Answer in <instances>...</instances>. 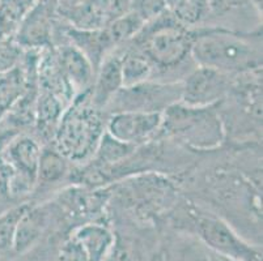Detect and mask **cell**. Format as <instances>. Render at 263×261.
I'll list each match as a JSON object with an SVG mask.
<instances>
[{
  "label": "cell",
  "instance_id": "obj_6",
  "mask_svg": "<svg viewBox=\"0 0 263 261\" xmlns=\"http://www.w3.org/2000/svg\"><path fill=\"white\" fill-rule=\"evenodd\" d=\"M178 204V203H177ZM177 207V222L190 224L194 233L197 234L209 247L219 252L220 255L234 258L237 261L260 260V253L246 243L238 235L231 225L224 221L219 214H214L199 207L190 205Z\"/></svg>",
  "mask_w": 263,
  "mask_h": 261
},
{
  "label": "cell",
  "instance_id": "obj_23",
  "mask_svg": "<svg viewBox=\"0 0 263 261\" xmlns=\"http://www.w3.org/2000/svg\"><path fill=\"white\" fill-rule=\"evenodd\" d=\"M30 201L12 205L11 208L0 213V255L12 252L17 224Z\"/></svg>",
  "mask_w": 263,
  "mask_h": 261
},
{
  "label": "cell",
  "instance_id": "obj_26",
  "mask_svg": "<svg viewBox=\"0 0 263 261\" xmlns=\"http://www.w3.org/2000/svg\"><path fill=\"white\" fill-rule=\"evenodd\" d=\"M57 261H88V257L84 251H83V248L79 246L78 242L71 238L62 247Z\"/></svg>",
  "mask_w": 263,
  "mask_h": 261
},
{
  "label": "cell",
  "instance_id": "obj_12",
  "mask_svg": "<svg viewBox=\"0 0 263 261\" xmlns=\"http://www.w3.org/2000/svg\"><path fill=\"white\" fill-rule=\"evenodd\" d=\"M51 203L30 201L20 218L13 240V252L23 255L32 250L51 224Z\"/></svg>",
  "mask_w": 263,
  "mask_h": 261
},
{
  "label": "cell",
  "instance_id": "obj_9",
  "mask_svg": "<svg viewBox=\"0 0 263 261\" xmlns=\"http://www.w3.org/2000/svg\"><path fill=\"white\" fill-rule=\"evenodd\" d=\"M161 112L118 111L106 118V132L117 140L138 148L157 138Z\"/></svg>",
  "mask_w": 263,
  "mask_h": 261
},
{
  "label": "cell",
  "instance_id": "obj_28",
  "mask_svg": "<svg viewBox=\"0 0 263 261\" xmlns=\"http://www.w3.org/2000/svg\"><path fill=\"white\" fill-rule=\"evenodd\" d=\"M17 133L18 132H16V131L0 127V154H2V152H3V149L6 148L7 144H8L12 138L15 137Z\"/></svg>",
  "mask_w": 263,
  "mask_h": 261
},
{
  "label": "cell",
  "instance_id": "obj_18",
  "mask_svg": "<svg viewBox=\"0 0 263 261\" xmlns=\"http://www.w3.org/2000/svg\"><path fill=\"white\" fill-rule=\"evenodd\" d=\"M72 167L73 165L52 145L47 144L46 147H42L34 195L52 190L54 187H58L61 183L68 180Z\"/></svg>",
  "mask_w": 263,
  "mask_h": 261
},
{
  "label": "cell",
  "instance_id": "obj_10",
  "mask_svg": "<svg viewBox=\"0 0 263 261\" xmlns=\"http://www.w3.org/2000/svg\"><path fill=\"white\" fill-rule=\"evenodd\" d=\"M55 13V0H38L25 12L13 41L23 50L51 47Z\"/></svg>",
  "mask_w": 263,
  "mask_h": 261
},
{
  "label": "cell",
  "instance_id": "obj_29",
  "mask_svg": "<svg viewBox=\"0 0 263 261\" xmlns=\"http://www.w3.org/2000/svg\"><path fill=\"white\" fill-rule=\"evenodd\" d=\"M18 2H20V3L23 4V6L25 7L26 9H29L30 7L33 6V4H34V3H37L38 0H18Z\"/></svg>",
  "mask_w": 263,
  "mask_h": 261
},
{
  "label": "cell",
  "instance_id": "obj_3",
  "mask_svg": "<svg viewBox=\"0 0 263 261\" xmlns=\"http://www.w3.org/2000/svg\"><path fill=\"white\" fill-rule=\"evenodd\" d=\"M105 132V112L92 104L89 89L66 107L50 145L73 166H80L92 159Z\"/></svg>",
  "mask_w": 263,
  "mask_h": 261
},
{
  "label": "cell",
  "instance_id": "obj_19",
  "mask_svg": "<svg viewBox=\"0 0 263 261\" xmlns=\"http://www.w3.org/2000/svg\"><path fill=\"white\" fill-rule=\"evenodd\" d=\"M71 238L83 248L88 261H106L116 242L113 231L100 222L81 225Z\"/></svg>",
  "mask_w": 263,
  "mask_h": 261
},
{
  "label": "cell",
  "instance_id": "obj_7",
  "mask_svg": "<svg viewBox=\"0 0 263 261\" xmlns=\"http://www.w3.org/2000/svg\"><path fill=\"white\" fill-rule=\"evenodd\" d=\"M181 81L148 80L122 88L105 109V112L143 111L164 112L181 101Z\"/></svg>",
  "mask_w": 263,
  "mask_h": 261
},
{
  "label": "cell",
  "instance_id": "obj_2",
  "mask_svg": "<svg viewBox=\"0 0 263 261\" xmlns=\"http://www.w3.org/2000/svg\"><path fill=\"white\" fill-rule=\"evenodd\" d=\"M156 140L169 141L187 152L209 153L227 141L226 128L216 106H189L181 101L162 112Z\"/></svg>",
  "mask_w": 263,
  "mask_h": 261
},
{
  "label": "cell",
  "instance_id": "obj_30",
  "mask_svg": "<svg viewBox=\"0 0 263 261\" xmlns=\"http://www.w3.org/2000/svg\"><path fill=\"white\" fill-rule=\"evenodd\" d=\"M250 2H252L253 6L257 8V11L262 13V0H250Z\"/></svg>",
  "mask_w": 263,
  "mask_h": 261
},
{
  "label": "cell",
  "instance_id": "obj_20",
  "mask_svg": "<svg viewBox=\"0 0 263 261\" xmlns=\"http://www.w3.org/2000/svg\"><path fill=\"white\" fill-rule=\"evenodd\" d=\"M66 107V105L58 97L38 88L33 126H34L38 137L42 138L44 143H51L55 129L58 127Z\"/></svg>",
  "mask_w": 263,
  "mask_h": 261
},
{
  "label": "cell",
  "instance_id": "obj_5",
  "mask_svg": "<svg viewBox=\"0 0 263 261\" xmlns=\"http://www.w3.org/2000/svg\"><path fill=\"white\" fill-rule=\"evenodd\" d=\"M178 183L161 172H143L109 186L110 192L140 218L171 212L178 203Z\"/></svg>",
  "mask_w": 263,
  "mask_h": 261
},
{
  "label": "cell",
  "instance_id": "obj_31",
  "mask_svg": "<svg viewBox=\"0 0 263 261\" xmlns=\"http://www.w3.org/2000/svg\"><path fill=\"white\" fill-rule=\"evenodd\" d=\"M166 2H168V6H169V4L174 3V2H176V0H166Z\"/></svg>",
  "mask_w": 263,
  "mask_h": 261
},
{
  "label": "cell",
  "instance_id": "obj_22",
  "mask_svg": "<svg viewBox=\"0 0 263 261\" xmlns=\"http://www.w3.org/2000/svg\"><path fill=\"white\" fill-rule=\"evenodd\" d=\"M136 148L117 140L105 132L90 161L101 167H111L131 155Z\"/></svg>",
  "mask_w": 263,
  "mask_h": 261
},
{
  "label": "cell",
  "instance_id": "obj_27",
  "mask_svg": "<svg viewBox=\"0 0 263 261\" xmlns=\"http://www.w3.org/2000/svg\"><path fill=\"white\" fill-rule=\"evenodd\" d=\"M107 258L109 261H134L130 247L119 236H116V242Z\"/></svg>",
  "mask_w": 263,
  "mask_h": 261
},
{
  "label": "cell",
  "instance_id": "obj_25",
  "mask_svg": "<svg viewBox=\"0 0 263 261\" xmlns=\"http://www.w3.org/2000/svg\"><path fill=\"white\" fill-rule=\"evenodd\" d=\"M168 9L166 0H131L130 11L135 12L144 23L159 17Z\"/></svg>",
  "mask_w": 263,
  "mask_h": 261
},
{
  "label": "cell",
  "instance_id": "obj_24",
  "mask_svg": "<svg viewBox=\"0 0 263 261\" xmlns=\"http://www.w3.org/2000/svg\"><path fill=\"white\" fill-rule=\"evenodd\" d=\"M26 11L18 0H0V43L13 39Z\"/></svg>",
  "mask_w": 263,
  "mask_h": 261
},
{
  "label": "cell",
  "instance_id": "obj_11",
  "mask_svg": "<svg viewBox=\"0 0 263 261\" xmlns=\"http://www.w3.org/2000/svg\"><path fill=\"white\" fill-rule=\"evenodd\" d=\"M40 51H24L20 63L9 71L0 73V123L9 110L25 92L29 83L30 73L37 69Z\"/></svg>",
  "mask_w": 263,
  "mask_h": 261
},
{
  "label": "cell",
  "instance_id": "obj_21",
  "mask_svg": "<svg viewBox=\"0 0 263 261\" xmlns=\"http://www.w3.org/2000/svg\"><path fill=\"white\" fill-rule=\"evenodd\" d=\"M121 71L123 88L138 85L154 77V68L147 57L130 45L126 49L121 47Z\"/></svg>",
  "mask_w": 263,
  "mask_h": 261
},
{
  "label": "cell",
  "instance_id": "obj_17",
  "mask_svg": "<svg viewBox=\"0 0 263 261\" xmlns=\"http://www.w3.org/2000/svg\"><path fill=\"white\" fill-rule=\"evenodd\" d=\"M61 14L70 23L71 28L80 30L105 28L111 21L109 0H81L62 9Z\"/></svg>",
  "mask_w": 263,
  "mask_h": 261
},
{
  "label": "cell",
  "instance_id": "obj_15",
  "mask_svg": "<svg viewBox=\"0 0 263 261\" xmlns=\"http://www.w3.org/2000/svg\"><path fill=\"white\" fill-rule=\"evenodd\" d=\"M55 52L59 66L72 86L75 94L78 95L85 90H89L95 80L96 71L88 57L70 42L55 47Z\"/></svg>",
  "mask_w": 263,
  "mask_h": 261
},
{
  "label": "cell",
  "instance_id": "obj_13",
  "mask_svg": "<svg viewBox=\"0 0 263 261\" xmlns=\"http://www.w3.org/2000/svg\"><path fill=\"white\" fill-rule=\"evenodd\" d=\"M123 88L121 71V47L105 57L95 73L90 86V101L97 109H105L114 95Z\"/></svg>",
  "mask_w": 263,
  "mask_h": 261
},
{
  "label": "cell",
  "instance_id": "obj_8",
  "mask_svg": "<svg viewBox=\"0 0 263 261\" xmlns=\"http://www.w3.org/2000/svg\"><path fill=\"white\" fill-rule=\"evenodd\" d=\"M236 76L207 67H194L181 80V102L189 106H216L231 93Z\"/></svg>",
  "mask_w": 263,
  "mask_h": 261
},
{
  "label": "cell",
  "instance_id": "obj_1",
  "mask_svg": "<svg viewBox=\"0 0 263 261\" xmlns=\"http://www.w3.org/2000/svg\"><path fill=\"white\" fill-rule=\"evenodd\" d=\"M191 57L197 66L232 76L262 71L260 42L219 26L194 29Z\"/></svg>",
  "mask_w": 263,
  "mask_h": 261
},
{
  "label": "cell",
  "instance_id": "obj_16",
  "mask_svg": "<svg viewBox=\"0 0 263 261\" xmlns=\"http://www.w3.org/2000/svg\"><path fill=\"white\" fill-rule=\"evenodd\" d=\"M66 37L71 45L88 57L95 71H97L107 55L118 49L113 38L110 37L106 26L95 30H80L68 26L66 29Z\"/></svg>",
  "mask_w": 263,
  "mask_h": 261
},
{
  "label": "cell",
  "instance_id": "obj_14",
  "mask_svg": "<svg viewBox=\"0 0 263 261\" xmlns=\"http://www.w3.org/2000/svg\"><path fill=\"white\" fill-rule=\"evenodd\" d=\"M42 145L35 137L26 133H17L2 152V157L9 164L13 171L37 182Z\"/></svg>",
  "mask_w": 263,
  "mask_h": 261
},
{
  "label": "cell",
  "instance_id": "obj_4",
  "mask_svg": "<svg viewBox=\"0 0 263 261\" xmlns=\"http://www.w3.org/2000/svg\"><path fill=\"white\" fill-rule=\"evenodd\" d=\"M193 42L194 29L179 24L166 9L159 17L145 23L127 45L147 57L155 76L179 71L189 61L194 62L191 57Z\"/></svg>",
  "mask_w": 263,
  "mask_h": 261
}]
</instances>
